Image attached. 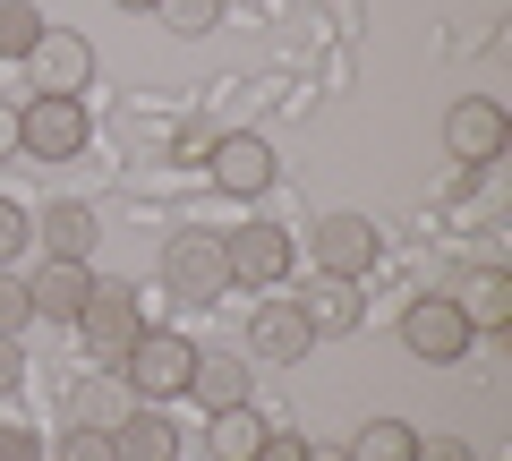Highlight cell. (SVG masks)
<instances>
[{
  "mask_svg": "<svg viewBox=\"0 0 512 461\" xmlns=\"http://www.w3.org/2000/svg\"><path fill=\"white\" fill-rule=\"evenodd\" d=\"M86 137H94L86 94H35V103H18V154H35V163H69V154H86Z\"/></svg>",
  "mask_w": 512,
  "mask_h": 461,
  "instance_id": "277c9868",
  "label": "cell"
},
{
  "mask_svg": "<svg viewBox=\"0 0 512 461\" xmlns=\"http://www.w3.org/2000/svg\"><path fill=\"white\" fill-rule=\"evenodd\" d=\"M9 154H18V103L0 94V163H9Z\"/></svg>",
  "mask_w": 512,
  "mask_h": 461,
  "instance_id": "f546056e",
  "label": "cell"
},
{
  "mask_svg": "<svg viewBox=\"0 0 512 461\" xmlns=\"http://www.w3.org/2000/svg\"><path fill=\"white\" fill-rule=\"evenodd\" d=\"M188 402H197L205 419L248 402V368H239V351H197V368H188Z\"/></svg>",
  "mask_w": 512,
  "mask_h": 461,
  "instance_id": "9a60e30c",
  "label": "cell"
},
{
  "mask_svg": "<svg viewBox=\"0 0 512 461\" xmlns=\"http://www.w3.org/2000/svg\"><path fill=\"white\" fill-rule=\"evenodd\" d=\"M222 257H231V291H239V282H248V291H274V282H291L299 240L282 231V222H248V231L222 240Z\"/></svg>",
  "mask_w": 512,
  "mask_h": 461,
  "instance_id": "5b68a950",
  "label": "cell"
},
{
  "mask_svg": "<svg viewBox=\"0 0 512 461\" xmlns=\"http://www.w3.org/2000/svg\"><path fill=\"white\" fill-rule=\"evenodd\" d=\"M308 461H350V453H342V444H308Z\"/></svg>",
  "mask_w": 512,
  "mask_h": 461,
  "instance_id": "4dcf8cb0",
  "label": "cell"
},
{
  "mask_svg": "<svg viewBox=\"0 0 512 461\" xmlns=\"http://www.w3.org/2000/svg\"><path fill=\"white\" fill-rule=\"evenodd\" d=\"M256 461H308V436H274V427H265V444H256Z\"/></svg>",
  "mask_w": 512,
  "mask_h": 461,
  "instance_id": "4316f807",
  "label": "cell"
},
{
  "mask_svg": "<svg viewBox=\"0 0 512 461\" xmlns=\"http://www.w3.org/2000/svg\"><path fill=\"white\" fill-rule=\"evenodd\" d=\"M299 316H308L316 342H342V333H359V282L316 274V282H308V299H299Z\"/></svg>",
  "mask_w": 512,
  "mask_h": 461,
  "instance_id": "e0dca14e",
  "label": "cell"
},
{
  "mask_svg": "<svg viewBox=\"0 0 512 461\" xmlns=\"http://www.w3.org/2000/svg\"><path fill=\"white\" fill-rule=\"evenodd\" d=\"M111 9H154V0H111Z\"/></svg>",
  "mask_w": 512,
  "mask_h": 461,
  "instance_id": "1f68e13d",
  "label": "cell"
},
{
  "mask_svg": "<svg viewBox=\"0 0 512 461\" xmlns=\"http://www.w3.org/2000/svg\"><path fill=\"white\" fill-rule=\"evenodd\" d=\"M137 410V393L120 385V368H103V376H77L69 385V427H94V436H111V427Z\"/></svg>",
  "mask_w": 512,
  "mask_h": 461,
  "instance_id": "4fadbf2b",
  "label": "cell"
},
{
  "mask_svg": "<svg viewBox=\"0 0 512 461\" xmlns=\"http://www.w3.org/2000/svg\"><path fill=\"white\" fill-rule=\"evenodd\" d=\"M205 444H214V461H256V444H265V419H256L248 402H239V410H214Z\"/></svg>",
  "mask_w": 512,
  "mask_h": 461,
  "instance_id": "ffe728a7",
  "label": "cell"
},
{
  "mask_svg": "<svg viewBox=\"0 0 512 461\" xmlns=\"http://www.w3.org/2000/svg\"><path fill=\"white\" fill-rule=\"evenodd\" d=\"M35 240H43V257H86V248H94V205H77V197L43 205V214H35Z\"/></svg>",
  "mask_w": 512,
  "mask_h": 461,
  "instance_id": "ac0fdd59",
  "label": "cell"
},
{
  "mask_svg": "<svg viewBox=\"0 0 512 461\" xmlns=\"http://www.w3.org/2000/svg\"><path fill=\"white\" fill-rule=\"evenodd\" d=\"M470 342H478V333L461 325V308H453L444 291H436V299H410V308H402V351L427 359V368H453Z\"/></svg>",
  "mask_w": 512,
  "mask_h": 461,
  "instance_id": "52a82bcc",
  "label": "cell"
},
{
  "mask_svg": "<svg viewBox=\"0 0 512 461\" xmlns=\"http://www.w3.org/2000/svg\"><path fill=\"white\" fill-rule=\"evenodd\" d=\"M52 461H120V453H111V436H94V427H69Z\"/></svg>",
  "mask_w": 512,
  "mask_h": 461,
  "instance_id": "d4e9b609",
  "label": "cell"
},
{
  "mask_svg": "<svg viewBox=\"0 0 512 461\" xmlns=\"http://www.w3.org/2000/svg\"><path fill=\"white\" fill-rule=\"evenodd\" d=\"M43 26H52L43 9H26V0H0V60H26Z\"/></svg>",
  "mask_w": 512,
  "mask_h": 461,
  "instance_id": "44dd1931",
  "label": "cell"
},
{
  "mask_svg": "<svg viewBox=\"0 0 512 461\" xmlns=\"http://www.w3.org/2000/svg\"><path fill=\"white\" fill-rule=\"evenodd\" d=\"M154 18H171V35H214L222 0H154Z\"/></svg>",
  "mask_w": 512,
  "mask_h": 461,
  "instance_id": "7402d4cb",
  "label": "cell"
},
{
  "mask_svg": "<svg viewBox=\"0 0 512 461\" xmlns=\"http://www.w3.org/2000/svg\"><path fill=\"white\" fill-rule=\"evenodd\" d=\"M461 308V325L470 333H512V274H495V265H478L461 291H444Z\"/></svg>",
  "mask_w": 512,
  "mask_h": 461,
  "instance_id": "5bb4252c",
  "label": "cell"
},
{
  "mask_svg": "<svg viewBox=\"0 0 512 461\" xmlns=\"http://www.w3.org/2000/svg\"><path fill=\"white\" fill-rule=\"evenodd\" d=\"M512 146V120L495 94H461L453 111H444V154L453 163H495V154Z\"/></svg>",
  "mask_w": 512,
  "mask_h": 461,
  "instance_id": "9c48e42d",
  "label": "cell"
},
{
  "mask_svg": "<svg viewBox=\"0 0 512 461\" xmlns=\"http://www.w3.org/2000/svg\"><path fill=\"white\" fill-rule=\"evenodd\" d=\"M214 180L231 188V197H265V188H274V146H265V137H222Z\"/></svg>",
  "mask_w": 512,
  "mask_h": 461,
  "instance_id": "2e32d148",
  "label": "cell"
},
{
  "mask_svg": "<svg viewBox=\"0 0 512 461\" xmlns=\"http://www.w3.org/2000/svg\"><path fill=\"white\" fill-rule=\"evenodd\" d=\"M342 453L350 461H419V427H410V419H367Z\"/></svg>",
  "mask_w": 512,
  "mask_h": 461,
  "instance_id": "d6986e66",
  "label": "cell"
},
{
  "mask_svg": "<svg viewBox=\"0 0 512 461\" xmlns=\"http://www.w3.org/2000/svg\"><path fill=\"white\" fill-rule=\"evenodd\" d=\"M308 257H316V274L359 282V274H376L384 240H376V222H367V214H325V222L308 231Z\"/></svg>",
  "mask_w": 512,
  "mask_h": 461,
  "instance_id": "8992f818",
  "label": "cell"
},
{
  "mask_svg": "<svg viewBox=\"0 0 512 461\" xmlns=\"http://www.w3.org/2000/svg\"><path fill=\"white\" fill-rule=\"evenodd\" d=\"M316 351V333L308 316H299V299H256L248 316V359H265V368H291V359Z\"/></svg>",
  "mask_w": 512,
  "mask_h": 461,
  "instance_id": "30bf717a",
  "label": "cell"
},
{
  "mask_svg": "<svg viewBox=\"0 0 512 461\" xmlns=\"http://www.w3.org/2000/svg\"><path fill=\"white\" fill-rule=\"evenodd\" d=\"M18 376H26V351L9 342V333H0V393H18Z\"/></svg>",
  "mask_w": 512,
  "mask_h": 461,
  "instance_id": "83f0119b",
  "label": "cell"
},
{
  "mask_svg": "<svg viewBox=\"0 0 512 461\" xmlns=\"http://www.w3.org/2000/svg\"><path fill=\"white\" fill-rule=\"evenodd\" d=\"M94 274L86 257H43L35 274H26V299H35V316H52V325H77V308H86Z\"/></svg>",
  "mask_w": 512,
  "mask_h": 461,
  "instance_id": "8fae6325",
  "label": "cell"
},
{
  "mask_svg": "<svg viewBox=\"0 0 512 461\" xmlns=\"http://www.w3.org/2000/svg\"><path fill=\"white\" fill-rule=\"evenodd\" d=\"M26 248H35V214H26V205H9V197H0V265H18Z\"/></svg>",
  "mask_w": 512,
  "mask_h": 461,
  "instance_id": "cb8c5ba5",
  "label": "cell"
},
{
  "mask_svg": "<svg viewBox=\"0 0 512 461\" xmlns=\"http://www.w3.org/2000/svg\"><path fill=\"white\" fill-rule=\"evenodd\" d=\"M111 453L120 461H180V427H171L163 402H137L120 427H111Z\"/></svg>",
  "mask_w": 512,
  "mask_h": 461,
  "instance_id": "7c38bea8",
  "label": "cell"
},
{
  "mask_svg": "<svg viewBox=\"0 0 512 461\" xmlns=\"http://www.w3.org/2000/svg\"><path fill=\"white\" fill-rule=\"evenodd\" d=\"M0 461H43L35 427H0Z\"/></svg>",
  "mask_w": 512,
  "mask_h": 461,
  "instance_id": "484cf974",
  "label": "cell"
},
{
  "mask_svg": "<svg viewBox=\"0 0 512 461\" xmlns=\"http://www.w3.org/2000/svg\"><path fill=\"white\" fill-rule=\"evenodd\" d=\"M26 77H35V94H86L94 86V43L77 26H43L35 52H26Z\"/></svg>",
  "mask_w": 512,
  "mask_h": 461,
  "instance_id": "ba28073f",
  "label": "cell"
},
{
  "mask_svg": "<svg viewBox=\"0 0 512 461\" xmlns=\"http://www.w3.org/2000/svg\"><path fill=\"white\" fill-rule=\"evenodd\" d=\"M188 368H197V342L171 333V325H146L137 342H128V359H120V385L137 393V402H180Z\"/></svg>",
  "mask_w": 512,
  "mask_h": 461,
  "instance_id": "7a4b0ae2",
  "label": "cell"
},
{
  "mask_svg": "<svg viewBox=\"0 0 512 461\" xmlns=\"http://www.w3.org/2000/svg\"><path fill=\"white\" fill-rule=\"evenodd\" d=\"M419 461H470V444H461V436H436V444H427V436H419Z\"/></svg>",
  "mask_w": 512,
  "mask_h": 461,
  "instance_id": "f1b7e54d",
  "label": "cell"
},
{
  "mask_svg": "<svg viewBox=\"0 0 512 461\" xmlns=\"http://www.w3.org/2000/svg\"><path fill=\"white\" fill-rule=\"evenodd\" d=\"M163 291L188 299V308H222V299H231L222 231H171V248H163Z\"/></svg>",
  "mask_w": 512,
  "mask_h": 461,
  "instance_id": "3957f363",
  "label": "cell"
},
{
  "mask_svg": "<svg viewBox=\"0 0 512 461\" xmlns=\"http://www.w3.org/2000/svg\"><path fill=\"white\" fill-rule=\"evenodd\" d=\"M26 325H35V299H26V274H9V265H0V333L18 342Z\"/></svg>",
  "mask_w": 512,
  "mask_h": 461,
  "instance_id": "603a6c76",
  "label": "cell"
},
{
  "mask_svg": "<svg viewBox=\"0 0 512 461\" xmlns=\"http://www.w3.org/2000/svg\"><path fill=\"white\" fill-rule=\"evenodd\" d=\"M137 333H146V291H137V282H111V274H103V282L86 291V308H77V342L94 351V368H120Z\"/></svg>",
  "mask_w": 512,
  "mask_h": 461,
  "instance_id": "6da1fadb",
  "label": "cell"
}]
</instances>
